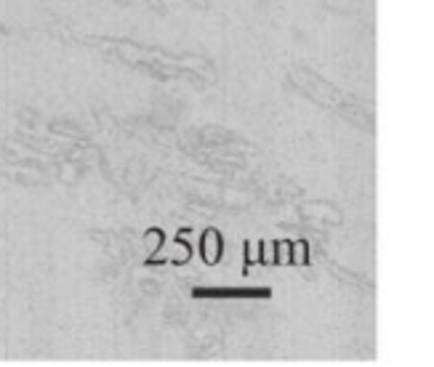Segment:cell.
<instances>
[{"label":"cell","mask_w":434,"mask_h":367,"mask_svg":"<svg viewBox=\"0 0 434 367\" xmlns=\"http://www.w3.org/2000/svg\"><path fill=\"white\" fill-rule=\"evenodd\" d=\"M261 261L274 264V242H261Z\"/></svg>","instance_id":"52a82bcc"},{"label":"cell","mask_w":434,"mask_h":367,"mask_svg":"<svg viewBox=\"0 0 434 367\" xmlns=\"http://www.w3.org/2000/svg\"><path fill=\"white\" fill-rule=\"evenodd\" d=\"M245 258H248V264H258V261H261V242H248Z\"/></svg>","instance_id":"8992f818"},{"label":"cell","mask_w":434,"mask_h":367,"mask_svg":"<svg viewBox=\"0 0 434 367\" xmlns=\"http://www.w3.org/2000/svg\"><path fill=\"white\" fill-rule=\"evenodd\" d=\"M163 242H165V234L160 232V229H149V232L144 234V253H147V256H154Z\"/></svg>","instance_id":"3957f363"},{"label":"cell","mask_w":434,"mask_h":367,"mask_svg":"<svg viewBox=\"0 0 434 367\" xmlns=\"http://www.w3.org/2000/svg\"><path fill=\"white\" fill-rule=\"evenodd\" d=\"M274 264H291V242H274Z\"/></svg>","instance_id":"5b68a950"},{"label":"cell","mask_w":434,"mask_h":367,"mask_svg":"<svg viewBox=\"0 0 434 367\" xmlns=\"http://www.w3.org/2000/svg\"><path fill=\"white\" fill-rule=\"evenodd\" d=\"M200 250H203L205 264H216V261L221 258V250H224V245H221V234L216 232V229H208V232L203 234V245H200Z\"/></svg>","instance_id":"7a4b0ae2"},{"label":"cell","mask_w":434,"mask_h":367,"mask_svg":"<svg viewBox=\"0 0 434 367\" xmlns=\"http://www.w3.org/2000/svg\"><path fill=\"white\" fill-rule=\"evenodd\" d=\"M152 258V264H160V261L165 258L168 264H187L189 261V245H184V242H163L157 248V253L149 256Z\"/></svg>","instance_id":"6da1fadb"},{"label":"cell","mask_w":434,"mask_h":367,"mask_svg":"<svg viewBox=\"0 0 434 367\" xmlns=\"http://www.w3.org/2000/svg\"><path fill=\"white\" fill-rule=\"evenodd\" d=\"M291 264H298V266H304L309 264V250H306V242H291Z\"/></svg>","instance_id":"277c9868"}]
</instances>
